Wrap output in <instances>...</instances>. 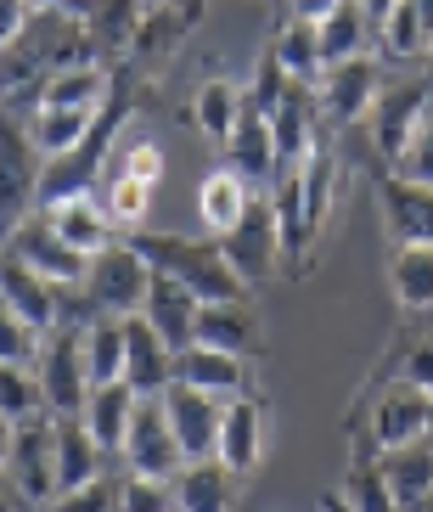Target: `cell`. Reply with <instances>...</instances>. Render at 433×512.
<instances>
[{"instance_id":"6da1fadb","label":"cell","mask_w":433,"mask_h":512,"mask_svg":"<svg viewBox=\"0 0 433 512\" xmlns=\"http://www.w3.org/2000/svg\"><path fill=\"white\" fill-rule=\"evenodd\" d=\"M141 242V254L158 265L164 276H175V282H186L197 293L203 304H214V299H242V276H237V265L225 259V248H220V237L214 242H197V237H180V231H164V237H135Z\"/></svg>"},{"instance_id":"7a4b0ae2","label":"cell","mask_w":433,"mask_h":512,"mask_svg":"<svg viewBox=\"0 0 433 512\" xmlns=\"http://www.w3.org/2000/svg\"><path fill=\"white\" fill-rule=\"evenodd\" d=\"M6 479H12V496L34 501V507H51L62 496L57 479V411H34L12 428V456H6Z\"/></svg>"},{"instance_id":"3957f363","label":"cell","mask_w":433,"mask_h":512,"mask_svg":"<svg viewBox=\"0 0 433 512\" xmlns=\"http://www.w3.org/2000/svg\"><path fill=\"white\" fill-rule=\"evenodd\" d=\"M152 276H158V265L141 254V242H107L85 271L90 304L96 310H113V316H135L152 293Z\"/></svg>"},{"instance_id":"277c9868","label":"cell","mask_w":433,"mask_h":512,"mask_svg":"<svg viewBox=\"0 0 433 512\" xmlns=\"http://www.w3.org/2000/svg\"><path fill=\"white\" fill-rule=\"evenodd\" d=\"M119 124H124V107H113V113L102 107V119L90 124V136L79 141V147L57 152V158H45V164H40V192H34V203H40V209H51V203H62V197L90 192L96 169H102V147L113 141V130H119Z\"/></svg>"},{"instance_id":"5b68a950","label":"cell","mask_w":433,"mask_h":512,"mask_svg":"<svg viewBox=\"0 0 433 512\" xmlns=\"http://www.w3.org/2000/svg\"><path fill=\"white\" fill-rule=\"evenodd\" d=\"M225 164L237 169L254 192H270L276 175H282V152H276V124H270V107H259L254 96L242 102L231 136H225Z\"/></svg>"},{"instance_id":"8992f818","label":"cell","mask_w":433,"mask_h":512,"mask_svg":"<svg viewBox=\"0 0 433 512\" xmlns=\"http://www.w3.org/2000/svg\"><path fill=\"white\" fill-rule=\"evenodd\" d=\"M377 96H383V79H377V62H366V57L327 62V74H321V85H315V107H321V119L338 124V130L372 119Z\"/></svg>"},{"instance_id":"52a82bcc","label":"cell","mask_w":433,"mask_h":512,"mask_svg":"<svg viewBox=\"0 0 433 512\" xmlns=\"http://www.w3.org/2000/svg\"><path fill=\"white\" fill-rule=\"evenodd\" d=\"M124 467L135 473H158V479H175V467L186 462L175 428H169V411H164V394H141V406L130 417V434H124Z\"/></svg>"},{"instance_id":"ba28073f","label":"cell","mask_w":433,"mask_h":512,"mask_svg":"<svg viewBox=\"0 0 433 512\" xmlns=\"http://www.w3.org/2000/svg\"><path fill=\"white\" fill-rule=\"evenodd\" d=\"M40 383H45V406L57 411V417H68V411L85 406L90 394V366H85V332H45L40 344Z\"/></svg>"},{"instance_id":"9c48e42d","label":"cell","mask_w":433,"mask_h":512,"mask_svg":"<svg viewBox=\"0 0 433 512\" xmlns=\"http://www.w3.org/2000/svg\"><path fill=\"white\" fill-rule=\"evenodd\" d=\"M225 259L237 265L242 282H265L270 271H276V254H282V231H276V209H270V197L254 192V203H248V214H242L237 226L220 237Z\"/></svg>"},{"instance_id":"30bf717a","label":"cell","mask_w":433,"mask_h":512,"mask_svg":"<svg viewBox=\"0 0 433 512\" xmlns=\"http://www.w3.org/2000/svg\"><path fill=\"white\" fill-rule=\"evenodd\" d=\"M164 411H169V428H175L180 451H186V462H203V456H214V445H220V411L225 400H214V394L192 389V383H169L164 389Z\"/></svg>"},{"instance_id":"8fae6325","label":"cell","mask_w":433,"mask_h":512,"mask_svg":"<svg viewBox=\"0 0 433 512\" xmlns=\"http://www.w3.org/2000/svg\"><path fill=\"white\" fill-rule=\"evenodd\" d=\"M12 254L23 259V265H34L40 276H51L57 287H68V282H85V271H90V259L79 254L74 242H62V231L51 226V220H17L12 226Z\"/></svg>"},{"instance_id":"7c38bea8","label":"cell","mask_w":433,"mask_h":512,"mask_svg":"<svg viewBox=\"0 0 433 512\" xmlns=\"http://www.w3.org/2000/svg\"><path fill=\"white\" fill-rule=\"evenodd\" d=\"M214 456H220L237 479H248L259 467V456H265V406H259L254 394H231V400H225Z\"/></svg>"},{"instance_id":"4fadbf2b","label":"cell","mask_w":433,"mask_h":512,"mask_svg":"<svg viewBox=\"0 0 433 512\" xmlns=\"http://www.w3.org/2000/svg\"><path fill=\"white\" fill-rule=\"evenodd\" d=\"M124 327H130V349H124V383H135V394H164L169 383H175V355H180V349L169 344V338L152 327L141 310H135V316H124Z\"/></svg>"},{"instance_id":"5bb4252c","label":"cell","mask_w":433,"mask_h":512,"mask_svg":"<svg viewBox=\"0 0 433 512\" xmlns=\"http://www.w3.org/2000/svg\"><path fill=\"white\" fill-rule=\"evenodd\" d=\"M433 85H422V79H411V85H389V91L377 96L372 107V147L383 152V164H400L405 141H411V130H417L422 107H428Z\"/></svg>"},{"instance_id":"9a60e30c","label":"cell","mask_w":433,"mask_h":512,"mask_svg":"<svg viewBox=\"0 0 433 512\" xmlns=\"http://www.w3.org/2000/svg\"><path fill=\"white\" fill-rule=\"evenodd\" d=\"M0 299L12 304V310L29 321V327H40V332H51V327L62 321L57 282H51V276H40L34 265H23L17 254L0 259Z\"/></svg>"},{"instance_id":"2e32d148","label":"cell","mask_w":433,"mask_h":512,"mask_svg":"<svg viewBox=\"0 0 433 512\" xmlns=\"http://www.w3.org/2000/svg\"><path fill=\"white\" fill-rule=\"evenodd\" d=\"M433 422V400L417 389V383H394V389H383V400H377L372 411V445L377 451H389V445H405V439H422Z\"/></svg>"},{"instance_id":"e0dca14e","label":"cell","mask_w":433,"mask_h":512,"mask_svg":"<svg viewBox=\"0 0 433 512\" xmlns=\"http://www.w3.org/2000/svg\"><path fill=\"white\" fill-rule=\"evenodd\" d=\"M377 467H383V479H389L394 507H428L433 501V439L428 434L377 451Z\"/></svg>"},{"instance_id":"ac0fdd59","label":"cell","mask_w":433,"mask_h":512,"mask_svg":"<svg viewBox=\"0 0 433 512\" xmlns=\"http://www.w3.org/2000/svg\"><path fill=\"white\" fill-rule=\"evenodd\" d=\"M237 496V473L220 462V456H203V462H180L175 479H169V507L180 512H220Z\"/></svg>"},{"instance_id":"d6986e66","label":"cell","mask_w":433,"mask_h":512,"mask_svg":"<svg viewBox=\"0 0 433 512\" xmlns=\"http://www.w3.org/2000/svg\"><path fill=\"white\" fill-rule=\"evenodd\" d=\"M175 377L192 383V389L214 394V400H231V394H248V366L231 349H209V344H186L175 355Z\"/></svg>"},{"instance_id":"ffe728a7","label":"cell","mask_w":433,"mask_h":512,"mask_svg":"<svg viewBox=\"0 0 433 512\" xmlns=\"http://www.w3.org/2000/svg\"><path fill=\"white\" fill-rule=\"evenodd\" d=\"M45 220L62 231V242H74L85 259L102 254L107 242H113V226H119V220L107 214L102 197H90V192H74V197H62V203H51V209H45Z\"/></svg>"},{"instance_id":"44dd1931","label":"cell","mask_w":433,"mask_h":512,"mask_svg":"<svg viewBox=\"0 0 433 512\" xmlns=\"http://www.w3.org/2000/svg\"><path fill=\"white\" fill-rule=\"evenodd\" d=\"M135 406H141L135 383L113 377V383H90V394H85V406H79V417H85L90 434L102 439V451H124V434H130Z\"/></svg>"},{"instance_id":"7402d4cb","label":"cell","mask_w":433,"mask_h":512,"mask_svg":"<svg viewBox=\"0 0 433 512\" xmlns=\"http://www.w3.org/2000/svg\"><path fill=\"white\" fill-rule=\"evenodd\" d=\"M304 91H310V85H287V96L270 107L276 152H282V175H287V169H304L315 158V113H321V107H315Z\"/></svg>"},{"instance_id":"603a6c76","label":"cell","mask_w":433,"mask_h":512,"mask_svg":"<svg viewBox=\"0 0 433 512\" xmlns=\"http://www.w3.org/2000/svg\"><path fill=\"white\" fill-rule=\"evenodd\" d=\"M197 310H203V299H197L186 282H175V276H152V293H147V304H141V316L152 321V327L164 332L175 349H186L192 344V332H197Z\"/></svg>"},{"instance_id":"cb8c5ba5","label":"cell","mask_w":433,"mask_h":512,"mask_svg":"<svg viewBox=\"0 0 433 512\" xmlns=\"http://www.w3.org/2000/svg\"><path fill=\"white\" fill-rule=\"evenodd\" d=\"M383 220L394 242H433V186L383 175Z\"/></svg>"},{"instance_id":"d4e9b609","label":"cell","mask_w":433,"mask_h":512,"mask_svg":"<svg viewBox=\"0 0 433 512\" xmlns=\"http://www.w3.org/2000/svg\"><path fill=\"white\" fill-rule=\"evenodd\" d=\"M102 456H107L102 439L85 428V417H79V411L57 417V479H62V496H68V490H79V484H90V479H102V473H107Z\"/></svg>"},{"instance_id":"484cf974","label":"cell","mask_w":433,"mask_h":512,"mask_svg":"<svg viewBox=\"0 0 433 512\" xmlns=\"http://www.w3.org/2000/svg\"><path fill=\"white\" fill-rule=\"evenodd\" d=\"M248 203H254V186L242 181L237 169H209L203 181H197V220H203V231H214V237H225V231L237 226L242 214H248Z\"/></svg>"},{"instance_id":"4316f807","label":"cell","mask_w":433,"mask_h":512,"mask_svg":"<svg viewBox=\"0 0 433 512\" xmlns=\"http://www.w3.org/2000/svg\"><path fill=\"white\" fill-rule=\"evenodd\" d=\"M192 344H209V349H231V355H248L259 344V316L248 310L242 299H214L197 310V332Z\"/></svg>"},{"instance_id":"83f0119b","label":"cell","mask_w":433,"mask_h":512,"mask_svg":"<svg viewBox=\"0 0 433 512\" xmlns=\"http://www.w3.org/2000/svg\"><path fill=\"white\" fill-rule=\"evenodd\" d=\"M315 34H321V57L327 62H349V57H366V46L377 34V17L360 0H344L327 17H315Z\"/></svg>"},{"instance_id":"f1b7e54d","label":"cell","mask_w":433,"mask_h":512,"mask_svg":"<svg viewBox=\"0 0 433 512\" xmlns=\"http://www.w3.org/2000/svg\"><path fill=\"white\" fill-rule=\"evenodd\" d=\"M270 62L282 68L293 85H321V74H327V57H321V34H315L310 17H293L282 34H276V46H270Z\"/></svg>"},{"instance_id":"f546056e","label":"cell","mask_w":433,"mask_h":512,"mask_svg":"<svg viewBox=\"0 0 433 512\" xmlns=\"http://www.w3.org/2000/svg\"><path fill=\"white\" fill-rule=\"evenodd\" d=\"M96 119H102V107H34L29 113V141H34L40 158H57V152L79 147Z\"/></svg>"},{"instance_id":"4dcf8cb0","label":"cell","mask_w":433,"mask_h":512,"mask_svg":"<svg viewBox=\"0 0 433 512\" xmlns=\"http://www.w3.org/2000/svg\"><path fill=\"white\" fill-rule=\"evenodd\" d=\"M107 68L96 62H68L40 79V107H102L107 102Z\"/></svg>"},{"instance_id":"1f68e13d","label":"cell","mask_w":433,"mask_h":512,"mask_svg":"<svg viewBox=\"0 0 433 512\" xmlns=\"http://www.w3.org/2000/svg\"><path fill=\"white\" fill-rule=\"evenodd\" d=\"M79 332H85L90 383H113V377H124V349H130V327H124V316L96 310V316H90Z\"/></svg>"},{"instance_id":"d6a6232c","label":"cell","mask_w":433,"mask_h":512,"mask_svg":"<svg viewBox=\"0 0 433 512\" xmlns=\"http://www.w3.org/2000/svg\"><path fill=\"white\" fill-rule=\"evenodd\" d=\"M389 287L405 310H433V242H400L394 248Z\"/></svg>"},{"instance_id":"836d02e7","label":"cell","mask_w":433,"mask_h":512,"mask_svg":"<svg viewBox=\"0 0 433 512\" xmlns=\"http://www.w3.org/2000/svg\"><path fill=\"white\" fill-rule=\"evenodd\" d=\"M242 102H248V91H242L237 79L214 74V79H203V85L192 91V124L209 141H225L231 136V124H237V113H242Z\"/></svg>"},{"instance_id":"e575fe53","label":"cell","mask_w":433,"mask_h":512,"mask_svg":"<svg viewBox=\"0 0 433 512\" xmlns=\"http://www.w3.org/2000/svg\"><path fill=\"white\" fill-rule=\"evenodd\" d=\"M377 46L389 51V57H400V62L428 57V51H433V34H428V23H422L417 0H394L389 12L377 17Z\"/></svg>"},{"instance_id":"d590c367","label":"cell","mask_w":433,"mask_h":512,"mask_svg":"<svg viewBox=\"0 0 433 512\" xmlns=\"http://www.w3.org/2000/svg\"><path fill=\"white\" fill-rule=\"evenodd\" d=\"M34 411H51L45 406V383H40V366L34 361H0V417H34Z\"/></svg>"},{"instance_id":"8d00e7d4","label":"cell","mask_w":433,"mask_h":512,"mask_svg":"<svg viewBox=\"0 0 433 512\" xmlns=\"http://www.w3.org/2000/svg\"><path fill=\"white\" fill-rule=\"evenodd\" d=\"M338 501V507L349 512H394V496H389V479H383V467H349V479L338 496H327V507Z\"/></svg>"},{"instance_id":"74e56055","label":"cell","mask_w":433,"mask_h":512,"mask_svg":"<svg viewBox=\"0 0 433 512\" xmlns=\"http://www.w3.org/2000/svg\"><path fill=\"white\" fill-rule=\"evenodd\" d=\"M102 203H107V214H113L119 226H141V220H147V209H152V181H135L130 169H119Z\"/></svg>"},{"instance_id":"f35d334b","label":"cell","mask_w":433,"mask_h":512,"mask_svg":"<svg viewBox=\"0 0 433 512\" xmlns=\"http://www.w3.org/2000/svg\"><path fill=\"white\" fill-rule=\"evenodd\" d=\"M394 175L433 186V96H428V107H422V119H417V130H411V141H405V152H400V164H394Z\"/></svg>"},{"instance_id":"ab89813d","label":"cell","mask_w":433,"mask_h":512,"mask_svg":"<svg viewBox=\"0 0 433 512\" xmlns=\"http://www.w3.org/2000/svg\"><path fill=\"white\" fill-rule=\"evenodd\" d=\"M40 344H45V332L29 327L12 304L0 299V361H40Z\"/></svg>"},{"instance_id":"60d3db41","label":"cell","mask_w":433,"mask_h":512,"mask_svg":"<svg viewBox=\"0 0 433 512\" xmlns=\"http://www.w3.org/2000/svg\"><path fill=\"white\" fill-rule=\"evenodd\" d=\"M119 507H169V479L124 467V479H119Z\"/></svg>"},{"instance_id":"b9f144b4","label":"cell","mask_w":433,"mask_h":512,"mask_svg":"<svg viewBox=\"0 0 433 512\" xmlns=\"http://www.w3.org/2000/svg\"><path fill=\"white\" fill-rule=\"evenodd\" d=\"M124 169H130L135 181H164V152H158V141H135L130 158H124Z\"/></svg>"},{"instance_id":"7bdbcfd3","label":"cell","mask_w":433,"mask_h":512,"mask_svg":"<svg viewBox=\"0 0 433 512\" xmlns=\"http://www.w3.org/2000/svg\"><path fill=\"white\" fill-rule=\"evenodd\" d=\"M40 0H0V46H12L17 34L29 29V17Z\"/></svg>"},{"instance_id":"ee69618b","label":"cell","mask_w":433,"mask_h":512,"mask_svg":"<svg viewBox=\"0 0 433 512\" xmlns=\"http://www.w3.org/2000/svg\"><path fill=\"white\" fill-rule=\"evenodd\" d=\"M405 383H417V389L433 400V349H428V344L405 355Z\"/></svg>"},{"instance_id":"f6af8a7d","label":"cell","mask_w":433,"mask_h":512,"mask_svg":"<svg viewBox=\"0 0 433 512\" xmlns=\"http://www.w3.org/2000/svg\"><path fill=\"white\" fill-rule=\"evenodd\" d=\"M332 6H344V0H287V12H293V17H310V23H315V17H327Z\"/></svg>"},{"instance_id":"bcb514c9","label":"cell","mask_w":433,"mask_h":512,"mask_svg":"<svg viewBox=\"0 0 433 512\" xmlns=\"http://www.w3.org/2000/svg\"><path fill=\"white\" fill-rule=\"evenodd\" d=\"M12 417H0V473H6V456H12Z\"/></svg>"},{"instance_id":"7dc6e473","label":"cell","mask_w":433,"mask_h":512,"mask_svg":"<svg viewBox=\"0 0 433 512\" xmlns=\"http://www.w3.org/2000/svg\"><path fill=\"white\" fill-rule=\"evenodd\" d=\"M360 6H366V12H372V17H383V12H389V6H394V0H360Z\"/></svg>"},{"instance_id":"c3c4849f","label":"cell","mask_w":433,"mask_h":512,"mask_svg":"<svg viewBox=\"0 0 433 512\" xmlns=\"http://www.w3.org/2000/svg\"><path fill=\"white\" fill-rule=\"evenodd\" d=\"M141 12H164V6H175V0H135Z\"/></svg>"},{"instance_id":"681fc988","label":"cell","mask_w":433,"mask_h":512,"mask_svg":"<svg viewBox=\"0 0 433 512\" xmlns=\"http://www.w3.org/2000/svg\"><path fill=\"white\" fill-rule=\"evenodd\" d=\"M417 12H422V23H428V34H433V0H417Z\"/></svg>"}]
</instances>
